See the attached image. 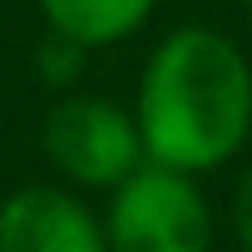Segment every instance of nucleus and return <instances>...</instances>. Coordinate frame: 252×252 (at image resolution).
<instances>
[{
    "mask_svg": "<svg viewBox=\"0 0 252 252\" xmlns=\"http://www.w3.org/2000/svg\"><path fill=\"white\" fill-rule=\"evenodd\" d=\"M134 124L144 158L178 173H213L252 139V64L213 25L168 30L139 74Z\"/></svg>",
    "mask_w": 252,
    "mask_h": 252,
    "instance_id": "obj_1",
    "label": "nucleus"
},
{
    "mask_svg": "<svg viewBox=\"0 0 252 252\" xmlns=\"http://www.w3.org/2000/svg\"><path fill=\"white\" fill-rule=\"evenodd\" d=\"M109 252H213V213L193 173L139 163L104 208Z\"/></svg>",
    "mask_w": 252,
    "mask_h": 252,
    "instance_id": "obj_2",
    "label": "nucleus"
},
{
    "mask_svg": "<svg viewBox=\"0 0 252 252\" xmlns=\"http://www.w3.org/2000/svg\"><path fill=\"white\" fill-rule=\"evenodd\" d=\"M40 144H45V158L74 188L109 193L139 163H149L134 114L104 94H79V89H64L50 104V114L40 124Z\"/></svg>",
    "mask_w": 252,
    "mask_h": 252,
    "instance_id": "obj_3",
    "label": "nucleus"
},
{
    "mask_svg": "<svg viewBox=\"0 0 252 252\" xmlns=\"http://www.w3.org/2000/svg\"><path fill=\"white\" fill-rule=\"evenodd\" d=\"M0 252H109V242L79 193L25 183L0 198Z\"/></svg>",
    "mask_w": 252,
    "mask_h": 252,
    "instance_id": "obj_4",
    "label": "nucleus"
},
{
    "mask_svg": "<svg viewBox=\"0 0 252 252\" xmlns=\"http://www.w3.org/2000/svg\"><path fill=\"white\" fill-rule=\"evenodd\" d=\"M35 5L45 15V30H55L94 55V50L134 40L154 20L158 0H35Z\"/></svg>",
    "mask_w": 252,
    "mask_h": 252,
    "instance_id": "obj_5",
    "label": "nucleus"
},
{
    "mask_svg": "<svg viewBox=\"0 0 252 252\" xmlns=\"http://www.w3.org/2000/svg\"><path fill=\"white\" fill-rule=\"evenodd\" d=\"M84 60H89V50L74 45V40H64V35H55V30H45V40L35 45V74L50 89H74Z\"/></svg>",
    "mask_w": 252,
    "mask_h": 252,
    "instance_id": "obj_6",
    "label": "nucleus"
},
{
    "mask_svg": "<svg viewBox=\"0 0 252 252\" xmlns=\"http://www.w3.org/2000/svg\"><path fill=\"white\" fill-rule=\"evenodd\" d=\"M232 232H237L242 252H252V163L242 168L237 193H232Z\"/></svg>",
    "mask_w": 252,
    "mask_h": 252,
    "instance_id": "obj_7",
    "label": "nucleus"
},
{
    "mask_svg": "<svg viewBox=\"0 0 252 252\" xmlns=\"http://www.w3.org/2000/svg\"><path fill=\"white\" fill-rule=\"evenodd\" d=\"M247 10H252V0H247Z\"/></svg>",
    "mask_w": 252,
    "mask_h": 252,
    "instance_id": "obj_8",
    "label": "nucleus"
}]
</instances>
